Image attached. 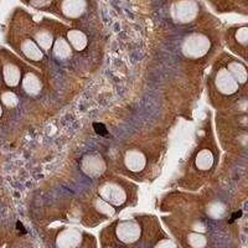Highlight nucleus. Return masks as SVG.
Masks as SVG:
<instances>
[{
	"mask_svg": "<svg viewBox=\"0 0 248 248\" xmlns=\"http://www.w3.org/2000/svg\"><path fill=\"white\" fill-rule=\"evenodd\" d=\"M132 185L128 181L119 178L102 179L97 186V195L102 200L109 203L114 209H123L129 205L132 196Z\"/></svg>",
	"mask_w": 248,
	"mask_h": 248,
	"instance_id": "obj_1",
	"label": "nucleus"
},
{
	"mask_svg": "<svg viewBox=\"0 0 248 248\" xmlns=\"http://www.w3.org/2000/svg\"><path fill=\"white\" fill-rule=\"evenodd\" d=\"M107 229H109L114 236L113 240H116V243H113V246H138L139 241L143 240V225L136 218L117 221Z\"/></svg>",
	"mask_w": 248,
	"mask_h": 248,
	"instance_id": "obj_2",
	"label": "nucleus"
},
{
	"mask_svg": "<svg viewBox=\"0 0 248 248\" xmlns=\"http://www.w3.org/2000/svg\"><path fill=\"white\" fill-rule=\"evenodd\" d=\"M12 46L21 55V57L28 60L32 65H36L39 67H43L45 65L46 55L39 47L32 36L16 37V41H13Z\"/></svg>",
	"mask_w": 248,
	"mask_h": 248,
	"instance_id": "obj_3",
	"label": "nucleus"
},
{
	"mask_svg": "<svg viewBox=\"0 0 248 248\" xmlns=\"http://www.w3.org/2000/svg\"><path fill=\"white\" fill-rule=\"evenodd\" d=\"M24 71H25L24 63L15 57H12V59L3 57L0 60V75H1L4 85L8 88L19 87Z\"/></svg>",
	"mask_w": 248,
	"mask_h": 248,
	"instance_id": "obj_4",
	"label": "nucleus"
},
{
	"mask_svg": "<svg viewBox=\"0 0 248 248\" xmlns=\"http://www.w3.org/2000/svg\"><path fill=\"white\" fill-rule=\"evenodd\" d=\"M210 46H211V43L209 37L199 32H192L184 40L183 52L189 59H200L207 54Z\"/></svg>",
	"mask_w": 248,
	"mask_h": 248,
	"instance_id": "obj_5",
	"label": "nucleus"
},
{
	"mask_svg": "<svg viewBox=\"0 0 248 248\" xmlns=\"http://www.w3.org/2000/svg\"><path fill=\"white\" fill-rule=\"evenodd\" d=\"M214 90L222 97H232L240 91V83L234 79L226 67H220L214 74Z\"/></svg>",
	"mask_w": 248,
	"mask_h": 248,
	"instance_id": "obj_6",
	"label": "nucleus"
},
{
	"mask_svg": "<svg viewBox=\"0 0 248 248\" xmlns=\"http://www.w3.org/2000/svg\"><path fill=\"white\" fill-rule=\"evenodd\" d=\"M106 160L98 152H91L81 159L82 171L90 178H98L106 170Z\"/></svg>",
	"mask_w": 248,
	"mask_h": 248,
	"instance_id": "obj_7",
	"label": "nucleus"
},
{
	"mask_svg": "<svg viewBox=\"0 0 248 248\" xmlns=\"http://www.w3.org/2000/svg\"><path fill=\"white\" fill-rule=\"evenodd\" d=\"M21 88L26 96L31 98H37L44 92V81L40 77L39 72L35 70L24 71L23 78H21Z\"/></svg>",
	"mask_w": 248,
	"mask_h": 248,
	"instance_id": "obj_8",
	"label": "nucleus"
},
{
	"mask_svg": "<svg viewBox=\"0 0 248 248\" xmlns=\"http://www.w3.org/2000/svg\"><path fill=\"white\" fill-rule=\"evenodd\" d=\"M74 52L71 45L68 44L67 39L63 35H59L55 37L54 45L51 48V56L54 57L56 62H59L60 65H67L70 61L74 59Z\"/></svg>",
	"mask_w": 248,
	"mask_h": 248,
	"instance_id": "obj_9",
	"label": "nucleus"
},
{
	"mask_svg": "<svg viewBox=\"0 0 248 248\" xmlns=\"http://www.w3.org/2000/svg\"><path fill=\"white\" fill-rule=\"evenodd\" d=\"M88 236L85 232L81 231L78 229H63L62 231L59 232L56 236V246L60 247H77V246L83 245V241L86 238L83 237Z\"/></svg>",
	"mask_w": 248,
	"mask_h": 248,
	"instance_id": "obj_10",
	"label": "nucleus"
},
{
	"mask_svg": "<svg viewBox=\"0 0 248 248\" xmlns=\"http://www.w3.org/2000/svg\"><path fill=\"white\" fill-rule=\"evenodd\" d=\"M124 165L132 172H141L148 165V156L140 149L134 148L124 155Z\"/></svg>",
	"mask_w": 248,
	"mask_h": 248,
	"instance_id": "obj_11",
	"label": "nucleus"
},
{
	"mask_svg": "<svg viewBox=\"0 0 248 248\" xmlns=\"http://www.w3.org/2000/svg\"><path fill=\"white\" fill-rule=\"evenodd\" d=\"M32 37L39 45V47L44 51V54L48 55L51 52V48L54 45L55 35L54 30L47 25H41L32 31Z\"/></svg>",
	"mask_w": 248,
	"mask_h": 248,
	"instance_id": "obj_12",
	"label": "nucleus"
},
{
	"mask_svg": "<svg viewBox=\"0 0 248 248\" xmlns=\"http://www.w3.org/2000/svg\"><path fill=\"white\" fill-rule=\"evenodd\" d=\"M199 8L198 5L192 1V0H181L179 3H176L172 8V15L179 21H190L192 17L196 16Z\"/></svg>",
	"mask_w": 248,
	"mask_h": 248,
	"instance_id": "obj_13",
	"label": "nucleus"
},
{
	"mask_svg": "<svg viewBox=\"0 0 248 248\" xmlns=\"http://www.w3.org/2000/svg\"><path fill=\"white\" fill-rule=\"evenodd\" d=\"M215 160H216L215 153L207 147H205L196 152V154L194 156V160H192V165H194V168L198 171L205 172L209 171V170H211L214 168Z\"/></svg>",
	"mask_w": 248,
	"mask_h": 248,
	"instance_id": "obj_14",
	"label": "nucleus"
},
{
	"mask_svg": "<svg viewBox=\"0 0 248 248\" xmlns=\"http://www.w3.org/2000/svg\"><path fill=\"white\" fill-rule=\"evenodd\" d=\"M66 39L75 52H85L90 45V39L79 29H68L66 31Z\"/></svg>",
	"mask_w": 248,
	"mask_h": 248,
	"instance_id": "obj_15",
	"label": "nucleus"
},
{
	"mask_svg": "<svg viewBox=\"0 0 248 248\" xmlns=\"http://www.w3.org/2000/svg\"><path fill=\"white\" fill-rule=\"evenodd\" d=\"M87 8L86 0H62L61 12L68 19H78L85 14Z\"/></svg>",
	"mask_w": 248,
	"mask_h": 248,
	"instance_id": "obj_16",
	"label": "nucleus"
},
{
	"mask_svg": "<svg viewBox=\"0 0 248 248\" xmlns=\"http://www.w3.org/2000/svg\"><path fill=\"white\" fill-rule=\"evenodd\" d=\"M225 67L230 71V74L240 83V86L246 85V82H247V67L241 60L229 59L226 62Z\"/></svg>",
	"mask_w": 248,
	"mask_h": 248,
	"instance_id": "obj_17",
	"label": "nucleus"
},
{
	"mask_svg": "<svg viewBox=\"0 0 248 248\" xmlns=\"http://www.w3.org/2000/svg\"><path fill=\"white\" fill-rule=\"evenodd\" d=\"M0 102H1L3 107L8 108V109H15L20 105V98L14 91L9 88V90L0 92Z\"/></svg>",
	"mask_w": 248,
	"mask_h": 248,
	"instance_id": "obj_18",
	"label": "nucleus"
},
{
	"mask_svg": "<svg viewBox=\"0 0 248 248\" xmlns=\"http://www.w3.org/2000/svg\"><path fill=\"white\" fill-rule=\"evenodd\" d=\"M248 35H247V26L243 25L236 30L233 34L234 43L238 44V48H241L243 52V56L246 57V50H247V41H248Z\"/></svg>",
	"mask_w": 248,
	"mask_h": 248,
	"instance_id": "obj_19",
	"label": "nucleus"
},
{
	"mask_svg": "<svg viewBox=\"0 0 248 248\" xmlns=\"http://www.w3.org/2000/svg\"><path fill=\"white\" fill-rule=\"evenodd\" d=\"M29 4L31 6H34V8L44 10V9L50 8V5L52 4V0H29Z\"/></svg>",
	"mask_w": 248,
	"mask_h": 248,
	"instance_id": "obj_20",
	"label": "nucleus"
},
{
	"mask_svg": "<svg viewBox=\"0 0 248 248\" xmlns=\"http://www.w3.org/2000/svg\"><path fill=\"white\" fill-rule=\"evenodd\" d=\"M3 113H4V107L3 105H1V102H0V119H1V117H3Z\"/></svg>",
	"mask_w": 248,
	"mask_h": 248,
	"instance_id": "obj_21",
	"label": "nucleus"
},
{
	"mask_svg": "<svg viewBox=\"0 0 248 248\" xmlns=\"http://www.w3.org/2000/svg\"><path fill=\"white\" fill-rule=\"evenodd\" d=\"M1 85H3V79H1V75H0V87H1Z\"/></svg>",
	"mask_w": 248,
	"mask_h": 248,
	"instance_id": "obj_22",
	"label": "nucleus"
}]
</instances>
